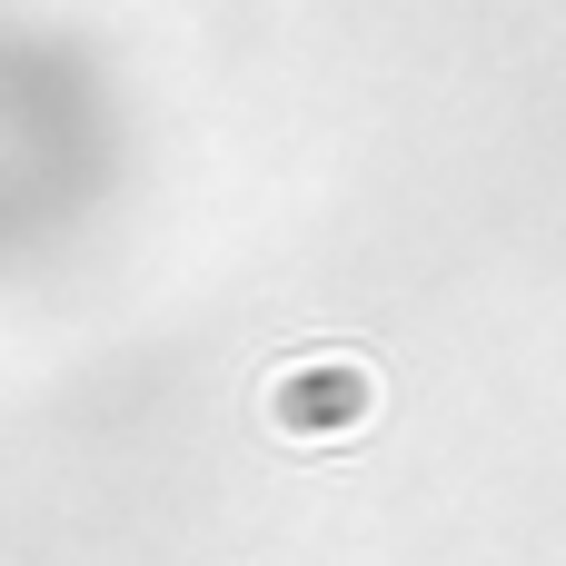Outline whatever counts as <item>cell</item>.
Returning <instances> with one entry per match:
<instances>
[{"label": "cell", "instance_id": "obj_1", "mask_svg": "<svg viewBox=\"0 0 566 566\" xmlns=\"http://www.w3.org/2000/svg\"><path fill=\"white\" fill-rule=\"evenodd\" d=\"M378 408V378L358 358H298L269 378V428L279 438H358Z\"/></svg>", "mask_w": 566, "mask_h": 566}]
</instances>
